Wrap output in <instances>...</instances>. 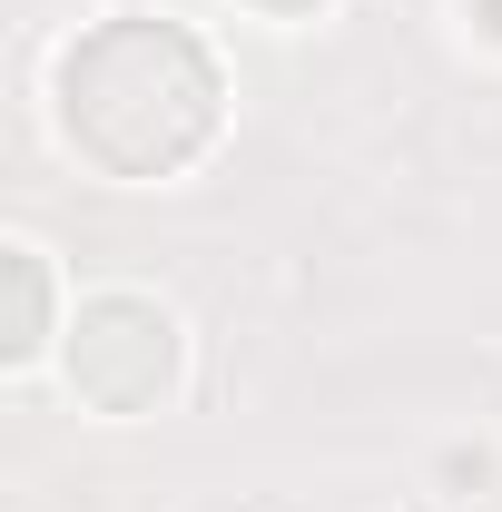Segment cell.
Listing matches in <instances>:
<instances>
[{
	"instance_id": "obj_3",
	"label": "cell",
	"mask_w": 502,
	"mask_h": 512,
	"mask_svg": "<svg viewBox=\"0 0 502 512\" xmlns=\"http://www.w3.org/2000/svg\"><path fill=\"white\" fill-rule=\"evenodd\" d=\"M10 296H20V306H10V355H30V345H40V306H50V276H40V247H10Z\"/></svg>"
},
{
	"instance_id": "obj_4",
	"label": "cell",
	"mask_w": 502,
	"mask_h": 512,
	"mask_svg": "<svg viewBox=\"0 0 502 512\" xmlns=\"http://www.w3.org/2000/svg\"><path fill=\"white\" fill-rule=\"evenodd\" d=\"M276 10H306V0H276Z\"/></svg>"
},
{
	"instance_id": "obj_2",
	"label": "cell",
	"mask_w": 502,
	"mask_h": 512,
	"mask_svg": "<svg viewBox=\"0 0 502 512\" xmlns=\"http://www.w3.org/2000/svg\"><path fill=\"white\" fill-rule=\"evenodd\" d=\"M69 384L99 414H148L178 384V316L138 286H109L69 316Z\"/></svg>"
},
{
	"instance_id": "obj_1",
	"label": "cell",
	"mask_w": 502,
	"mask_h": 512,
	"mask_svg": "<svg viewBox=\"0 0 502 512\" xmlns=\"http://www.w3.org/2000/svg\"><path fill=\"white\" fill-rule=\"evenodd\" d=\"M217 99V60L148 10H119L60 50V128L109 178H178L217 138Z\"/></svg>"
}]
</instances>
